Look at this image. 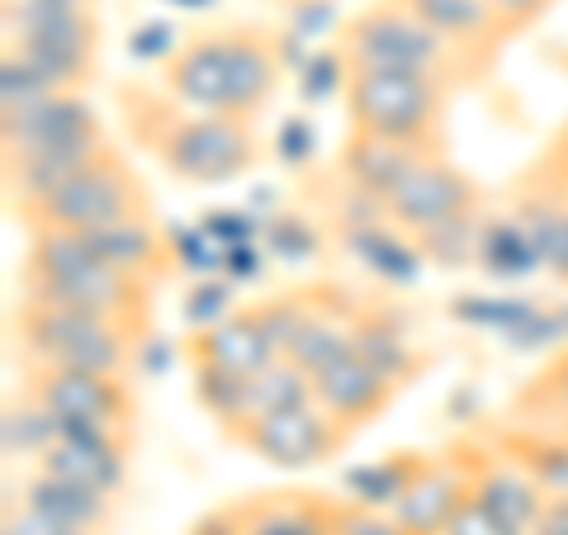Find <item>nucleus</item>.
<instances>
[{"label":"nucleus","mask_w":568,"mask_h":535,"mask_svg":"<svg viewBox=\"0 0 568 535\" xmlns=\"http://www.w3.org/2000/svg\"><path fill=\"white\" fill-rule=\"evenodd\" d=\"M284 81V39L261 20H223L190 29L175 43L156 85L185 110L256 123Z\"/></svg>","instance_id":"nucleus-1"},{"label":"nucleus","mask_w":568,"mask_h":535,"mask_svg":"<svg viewBox=\"0 0 568 535\" xmlns=\"http://www.w3.org/2000/svg\"><path fill=\"white\" fill-rule=\"evenodd\" d=\"M119 110H123V123H129V138L138 148L148 152L171 181L194 185V190L233 185L242 175H252L265 157L256 123L185 110L162 85H123Z\"/></svg>","instance_id":"nucleus-2"},{"label":"nucleus","mask_w":568,"mask_h":535,"mask_svg":"<svg viewBox=\"0 0 568 535\" xmlns=\"http://www.w3.org/2000/svg\"><path fill=\"white\" fill-rule=\"evenodd\" d=\"M20 299L85 313L152 336L156 284L110 265L81 233H29L20 261Z\"/></svg>","instance_id":"nucleus-3"},{"label":"nucleus","mask_w":568,"mask_h":535,"mask_svg":"<svg viewBox=\"0 0 568 535\" xmlns=\"http://www.w3.org/2000/svg\"><path fill=\"white\" fill-rule=\"evenodd\" d=\"M0 148H6V194L10 209L39 200L67 175L110 148V133L85 95L48 91L29 104H14L0 119Z\"/></svg>","instance_id":"nucleus-4"},{"label":"nucleus","mask_w":568,"mask_h":535,"mask_svg":"<svg viewBox=\"0 0 568 535\" xmlns=\"http://www.w3.org/2000/svg\"><path fill=\"white\" fill-rule=\"evenodd\" d=\"M379 209L407 246L440 265H459L474 256L484 190L446 152H426L403 171V181L384 194Z\"/></svg>","instance_id":"nucleus-5"},{"label":"nucleus","mask_w":568,"mask_h":535,"mask_svg":"<svg viewBox=\"0 0 568 535\" xmlns=\"http://www.w3.org/2000/svg\"><path fill=\"white\" fill-rule=\"evenodd\" d=\"M6 52L43 91L81 95L100 71V14L91 0H10Z\"/></svg>","instance_id":"nucleus-6"},{"label":"nucleus","mask_w":568,"mask_h":535,"mask_svg":"<svg viewBox=\"0 0 568 535\" xmlns=\"http://www.w3.org/2000/svg\"><path fill=\"white\" fill-rule=\"evenodd\" d=\"M185 361H190L194 398H200V407L223 432L237 417L246 384L271 370L275 361H284V351H280V336L271 327L265 303H252V309L213 317L209 327H194L185 336Z\"/></svg>","instance_id":"nucleus-7"},{"label":"nucleus","mask_w":568,"mask_h":535,"mask_svg":"<svg viewBox=\"0 0 568 535\" xmlns=\"http://www.w3.org/2000/svg\"><path fill=\"white\" fill-rule=\"evenodd\" d=\"M10 213L20 219L24 233H95V228H114L129 219H152L156 204L138 166L110 142L95 162H85L62 185Z\"/></svg>","instance_id":"nucleus-8"},{"label":"nucleus","mask_w":568,"mask_h":535,"mask_svg":"<svg viewBox=\"0 0 568 535\" xmlns=\"http://www.w3.org/2000/svg\"><path fill=\"white\" fill-rule=\"evenodd\" d=\"M332 58L346 71H407V77L446 81L450 91L469 85V71L459 58L426 29L403 0H369L346 14L332 39Z\"/></svg>","instance_id":"nucleus-9"},{"label":"nucleus","mask_w":568,"mask_h":535,"mask_svg":"<svg viewBox=\"0 0 568 535\" xmlns=\"http://www.w3.org/2000/svg\"><path fill=\"white\" fill-rule=\"evenodd\" d=\"M14 336V361L20 370H85V374H129L148 336H138L119 323L67 309H48V303H14L10 317Z\"/></svg>","instance_id":"nucleus-10"},{"label":"nucleus","mask_w":568,"mask_h":535,"mask_svg":"<svg viewBox=\"0 0 568 535\" xmlns=\"http://www.w3.org/2000/svg\"><path fill=\"white\" fill-rule=\"evenodd\" d=\"M450 95L455 91L446 81L407 77V71H346L342 77L346 129L413 152H446Z\"/></svg>","instance_id":"nucleus-11"},{"label":"nucleus","mask_w":568,"mask_h":535,"mask_svg":"<svg viewBox=\"0 0 568 535\" xmlns=\"http://www.w3.org/2000/svg\"><path fill=\"white\" fill-rule=\"evenodd\" d=\"M20 394L52 422V432H138V394L129 374L85 370H20Z\"/></svg>","instance_id":"nucleus-12"},{"label":"nucleus","mask_w":568,"mask_h":535,"mask_svg":"<svg viewBox=\"0 0 568 535\" xmlns=\"http://www.w3.org/2000/svg\"><path fill=\"white\" fill-rule=\"evenodd\" d=\"M233 445H242L246 455H256L261 465L271 470H317L336 460L351 445V436L336 426L323 407L313 403H298V407H280V413H265V417H252L233 426V432H223Z\"/></svg>","instance_id":"nucleus-13"},{"label":"nucleus","mask_w":568,"mask_h":535,"mask_svg":"<svg viewBox=\"0 0 568 535\" xmlns=\"http://www.w3.org/2000/svg\"><path fill=\"white\" fill-rule=\"evenodd\" d=\"M469 497V455L465 441L446 445V451H407V474L394 497L398 526L407 535H446L450 516Z\"/></svg>","instance_id":"nucleus-14"},{"label":"nucleus","mask_w":568,"mask_h":535,"mask_svg":"<svg viewBox=\"0 0 568 535\" xmlns=\"http://www.w3.org/2000/svg\"><path fill=\"white\" fill-rule=\"evenodd\" d=\"M403 6L455 52L459 67L469 71V81H484L497 58L521 39L484 0H403Z\"/></svg>","instance_id":"nucleus-15"},{"label":"nucleus","mask_w":568,"mask_h":535,"mask_svg":"<svg viewBox=\"0 0 568 535\" xmlns=\"http://www.w3.org/2000/svg\"><path fill=\"white\" fill-rule=\"evenodd\" d=\"M403 388L388 380V374H379L375 365L365 361V355H355L351 346H342L336 355H327L323 365L313 370V398L317 407L342 426V432L355 441L365 432V426H375L388 407L398 403Z\"/></svg>","instance_id":"nucleus-16"},{"label":"nucleus","mask_w":568,"mask_h":535,"mask_svg":"<svg viewBox=\"0 0 568 535\" xmlns=\"http://www.w3.org/2000/svg\"><path fill=\"white\" fill-rule=\"evenodd\" d=\"M346 497L317 488H261L223 503L237 535H336Z\"/></svg>","instance_id":"nucleus-17"},{"label":"nucleus","mask_w":568,"mask_h":535,"mask_svg":"<svg viewBox=\"0 0 568 535\" xmlns=\"http://www.w3.org/2000/svg\"><path fill=\"white\" fill-rule=\"evenodd\" d=\"M129 460H133V441L129 436H110V432H52L43 445V455L33 460V470H48L67 478L77 488H91L100 497H119L129 484Z\"/></svg>","instance_id":"nucleus-18"},{"label":"nucleus","mask_w":568,"mask_h":535,"mask_svg":"<svg viewBox=\"0 0 568 535\" xmlns=\"http://www.w3.org/2000/svg\"><path fill=\"white\" fill-rule=\"evenodd\" d=\"M507 209H511L517 233L526 238L530 261L555 284H568V200L564 194L536 181L530 171H521L507 190Z\"/></svg>","instance_id":"nucleus-19"},{"label":"nucleus","mask_w":568,"mask_h":535,"mask_svg":"<svg viewBox=\"0 0 568 535\" xmlns=\"http://www.w3.org/2000/svg\"><path fill=\"white\" fill-rule=\"evenodd\" d=\"M351 351L365 355V361L379 374H388L398 388H407L426 370V355L413 346V336L398 323V313L384 309V303L361 299V313H355V323H351Z\"/></svg>","instance_id":"nucleus-20"},{"label":"nucleus","mask_w":568,"mask_h":535,"mask_svg":"<svg viewBox=\"0 0 568 535\" xmlns=\"http://www.w3.org/2000/svg\"><path fill=\"white\" fill-rule=\"evenodd\" d=\"M20 503L29 512L48 516V522L67 526V531H81V535H104L110 531V516H114V497L77 488V484H67V478L48 474V470H33V465L20 478Z\"/></svg>","instance_id":"nucleus-21"},{"label":"nucleus","mask_w":568,"mask_h":535,"mask_svg":"<svg viewBox=\"0 0 568 535\" xmlns=\"http://www.w3.org/2000/svg\"><path fill=\"white\" fill-rule=\"evenodd\" d=\"M85 242L95 246V252L119 265V271H129L148 284H162L171 271H175V246L166 238V228L152 219H129V223H114V228H95V233H81Z\"/></svg>","instance_id":"nucleus-22"},{"label":"nucleus","mask_w":568,"mask_h":535,"mask_svg":"<svg viewBox=\"0 0 568 535\" xmlns=\"http://www.w3.org/2000/svg\"><path fill=\"white\" fill-rule=\"evenodd\" d=\"M507 413L517 426L568 436V346H559L540 370L526 374V384L511 394Z\"/></svg>","instance_id":"nucleus-23"},{"label":"nucleus","mask_w":568,"mask_h":535,"mask_svg":"<svg viewBox=\"0 0 568 535\" xmlns=\"http://www.w3.org/2000/svg\"><path fill=\"white\" fill-rule=\"evenodd\" d=\"M493 445L507 451L530 478H536L549 503L568 497V436L536 432V426H511V432H497Z\"/></svg>","instance_id":"nucleus-24"},{"label":"nucleus","mask_w":568,"mask_h":535,"mask_svg":"<svg viewBox=\"0 0 568 535\" xmlns=\"http://www.w3.org/2000/svg\"><path fill=\"white\" fill-rule=\"evenodd\" d=\"M336 535H407L398 526V516L394 512H384V507H365V503H342V522H336Z\"/></svg>","instance_id":"nucleus-25"},{"label":"nucleus","mask_w":568,"mask_h":535,"mask_svg":"<svg viewBox=\"0 0 568 535\" xmlns=\"http://www.w3.org/2000/svg\"><path fill=\"white\" fill-rule=\"evenodd\" d=\"M446 535H521V531H511L503 516L497 512H488L478 497L469 493L465 503H459V512L450 516V526H446Z\"/></svg>","instance_id":"nucleus-26"},{"label":"nucleus","mask_w":568,"mask_h":535,"mask_svg":"<svg viewBox=\"0 0 568 535\" xmlns=\"http://www.w3.org/2000/svg\"><path fill=\"white\" fill-rule=\"evenodd\" d=\"M484 6H493L497 14H503V20L517 29V33H526L530 24H540L549 10L559 6V0H484Z\"/></svg>","instance_id":"nucleus-27"},{"label":"nucleus","mask_w":568,"mask_h":535,"mask_svg":"<svg viewBox=\"0 0 568 535\" xmlns=\"http://www.w3.org/2000/svg\"><path fill=\"white\" fill-rule=\"evenodd\" d=\"M526 171L536 175V181H545L549 190H559L564 200H568V152H559V148H549V142H545V152Z\"/></svg>","instance_id":"nucleus-28"},{"label":"nucleus","mask_w":568,"mask_h":535,"mask_svg":"<svg viewBox=\"0 0 568 535\" xmlns=\"http://www.w3.org/2000/svg\"><path fill=\"white\" fill-rule=\"evenodd\" d=\"M190 535H237V526H233V516H227L223 507H213L209 516H200V522L190 526Z\"/></svg>","instance_id":"nucleus-29"},{"label":"nucleus","mask_w":568,"mask_h":535,"mask_svg":"<svg viewBox=\"0 0 568 535\" xmlns=\"http://www.w3.org/2000/svg\"><path fill=\"white\" fill-rule=\"evenodd\" d=\"M536 535H568V497H559V503H549Z\"/></svg>","instance_id":"nucleus-30"},{"label":"nucleus","mask_w":568,"mask_h":535,"mask_svg":"<svg viewBox=\"0 0 568 535\" xmlns=\"http://www.w3.org/2000/svg\"><path fill=\"white\" fill-rule=\"evenodd\" d=\"M549 148H559V152H568V119L559 123V129H555V138H549Z\"/></svg>","instance_id":"nucleus-31"}]
</instances>
